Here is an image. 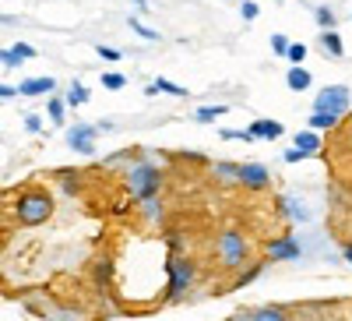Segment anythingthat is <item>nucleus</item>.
I'll return each mask as SVG.
<instances>
[{
	"label": "nucleus",
	"mask_w": 352,
	"mask_h": 321,
	"mask_svg": "<svg viewBox=\"0 0 352 321\" xmlns=\"http://www.w3.org/2000/svg\"><path fill=\"white\" fill-rule=\"evenodd\" d=\"M342 258H345L349 265H352V244H345V247H342Z\"/></svg>",
	"instance_id": "nucleus-39"
},
{
	"label": "nucleus",
	"mask_w": 352,
	"mask_h": 321,
	"mask_svg": "<svg viewBox=\"0 0 352 321\" xmlns=\"http://www.w3.org/2000/svg\"><path fill=\"white\" fill-rule=\"evenodd\" d=\"M215 251H219V261H222L226 269H240L243 261L250 258L247 240L240 237L236 229H226V233H219V244H215Z\"/></svg>",
	"instance_id": "nucleus-4"
},
{
	"label": "nucleus",
	"mask_w": 352,
	"mask_h": 321,
	"mask_svg": "<svg viewBox=\"0 0 352 321\" xmlns=\"http://www.w3.org/2000/svg\"><path fill=\"white\" fill-rule=\"evenodd\" d=\"M300 251H303V244H300V237H292V233L268 240V261H292V258H300Z\"/></svg>",
	"instance_id": "nucleus-7"
},
{
	"label": "nucleus",
	"mask_w": 352,
	"mask_h": 321,
	"mask_svg": "<svg viewBox=\"0 0 352 321\" xmlns=\"http://www.w3.org/2000/svg\"><path fill=\"white\" fill-rule=\"evenodd\" d=\"M247 131H250V138H268V141H272V138H282V134H285V127H282L278 121H254V124H250Z\"/></svg>",
	"instance_id": "nucleus-11"
},
{
	"label": "nucleus",
	"mask_w": 352,
	"mask_h": 321,
	"mask_svg": "<svg viewBox=\"0 0 352 321\" xmlns=\"http://www.w3.org/2000/svg\"><path fill=\"white\" fill-rule=\"evenodd\" d=\"M296 145H300V149H307L310 156H317V152H320V134H317L314 127H307V131L296 134Z\"/></svg>",
	"instance_id": "nucleus-16"
},
{
	"label": "nucleus",
	"mask_w": 352,
	"mask_h": 321,
	"mask_svg": "<svg viewBox=\"0 0 352 321\" xmlns=\"http://www.w3.org/2000/svg\"><path fill=\"white\" fill-rule=\"evenodd\" d=\"M56 81L53 78H28L21 81V96H53Z\"/></svg>",
	"instance_id": "nucleus-10"
},
{
	"label": "nucleus",
	"mask_w": 352,
	"mask_h": 321,
	"mask_svg": "<svg viewBox=\"0 0 352 321\" xmlns=\"http://www.w3.org/2000/svg\"><path fill=\"white\" fill-rule=\"evenodd\" d=\"M285 56H289V61H292V64H303V61H307V46H303V43H292Z\"/></svg>",
	"instance_id": "nucleus-31"
},
{
	"label": "nucleus",
	"mask_w": 352,
	"mask_h": 321,
	"mask_svg": "<svg viewBox=\"0 0 352 321\" xmlns=\"http://www.w3.org/2000/svg\"><path fill=\"white\" fill-rule=\"evenodd\" d=\"M314 18H317V25H320V28H335V14H331V8H317V11H314Z\"/></svg>",
	"instance_id": "nucleus-28"
},
{
	"label": "nucleus",
	"mask_w": 352,
	"mask_h": 321,
	"mask_svg": "<svg viewBox=\"0 0 352 321\" xmlns=\"http://www.w3.org/2000/svg\"><path fill=\"white\" fill-rule=\"evenodd\" d=\"M194 282V261L173 254L169 258V286H166V304H180Z\"/></svg>",
	"instance_id": "nucleus-3"
},
{
	"label": "nucleus",
	"mask_w": 352,
	"mask_h": 321,
	"mask_svg": "<svg viewBox=\"0 0 352 321\" xmlns=\"http://www.w3.org/2000/svg\"><path fill=\"white\" fill-rule=\"evenodd\" d=\"M99 131L102 127H96V124H74L67 131V145L74 152H81V156H96V134Z\"/></svg>",
	"instance_id": "nucleus-6"
},
{
	"label": "nucleus",
	"mask_w": 352,
	"mask_h": 321,
	"mask_svg": "<svg viewBox=\"0 0 352 321\" xmlns=\"http://www.w3.org/2000/svg\"><path fill=\"white\" fill-rule=\"evenodd\" d=\"M0 61H4V68H21V64H25V56H21L14 46H8L4 53H0Z\"/></svg>",
	"instance_id": "nucleus-25"
},
{
	"label": "nucleus",
	"mask_w": 352,
	"mask_h": 321,
	"mask_svg": "<svg viewBox=\"0 0 352 321\" xmlns=\"http://www.w3.org/2000/svg\"><path fill=\"white\" fill-rule=\"evenodd\" d=\"M222 113H229V110H226V106H197L194 121H197V124H212V121H219Z\"/></svg>",
	"instance_id": "nucleus-19"
},
{
	"label": "nucleus",
	"mask_w": 352,
	"mask_h": 321,
	"mask_svg": "<svg viewBox=\"0 0 352 321\" xmlns=\"http://www.w3.org/2000/svg\"><path fill=\"white\" fill-rule=\"evenodd\" d=\"M240 184L247 191H264L272 184V173H268V166H261V163H243L240 166Z\"/></svg>",
	"instance_id": "nucleus-8"
},
{
	"label": "nucleus",
	"mask_w": 352,
	"mask_h": 321,
	"mask_svg": "<svg viewBox=\"0 0 352 321\" xmlns=\"http://www.w3.org/2000/svg\"><path fill=\"white\" fill-rule=\"evenodd\" d=\"M310 81H314V78H310V71H307L303 64H292V71L285 74V85H289L292 92H307Z\"/></svg>",
	"instance_id": "nucleus-12"
},
{
	"label": "nucleus",
	"mask_w": 352,
	"mask_h": 321,
	"mask_svg": "<svg viewBox=\"0 0 352 321\" xmlns=\"http://www.w3.org/2000/svg\"><path fill=\"white\" fill-rule=\"evenodd\" d=\"M314 110L345 116V113H352V92L345 89V85H324V89L314 96Z\"/></svg>",
	"instance_id": "nucleus-5"
},
{
	"label": "nucleus",
	"mask_w": 352,
	"mask_h": 321,
	"mask_svg": "<svg viewBox=\"0 0 352 321\" xmlns=\"http://www.w3.org/2000/svg\"><path fill=\"white\" fill-rule=\"evenodd\" d=\"M56 180H60V191H64V194H78V191H81L78 169H60V173H56Z\"/></svg>",
	"instance_id": "nucleus-17"
},
{
	"label": "nucleus",
	"mask_w": 352,
	"mask_h": 321,
	"mask_svg": "<svg viewBox=\"0 0 352 321\" xmlns=\"http://www.w3.org/2000/svg\"><path fill=\"white\" fill-rule=\"evenodd\" d=\"M278 4H282V0H278Z\"/></svg>",
	"instance_id": "nucleus-40"
},
{
	"label": "nucleus",
	"mask_w": 352,
	"mask_h": 321,
	"mask_svg": "<svg viewBox=\"0 0 352 321\" xmlns=\"http://www.w3.org/2000/svg\"><path fill=\"white\" fill-rule=\"evenodd\" d=\"M21 89H11V85H4V89H0V99H14Z\"/></svg>",
	"instance_id": "nucleus-38"
},
{
	"label": "nucleus",
	"mask_w": 352,
	"mask_h": 321,
	"mask_svg": "<svg viewBox=\"0 0 352 321\" xmlns=\"http://www.w3.org/2000/svg\"><path fill=\"white\" fill-rule=\"evenodd\" d=\"M261 272H264V261H257V265H250L247 272H240V279H236V286H250V282H254V279H257Z\"/></svg>",
	"instance_id": "nucleus-26"
},
{
	"label": "nucleus",
	"mask_w": 352,
	"mask_h": 321,
	"mask_svg": "<svg viewBox=\"0 0 352 321\" xmlns=\"http://www.w3.org/2000/svg\"><path fill=\"white\" fill-rule=\"evenodd\" d=\"M307 156H310V152H307V149H300V145H292V149H285V152H282V159H285V163H303Z\"/></svg>",
	"instance_id": "nucleus-30"
},
{
	"label": "nucleus",
	"mask_w": 352,
	"mask_h": 321,
	"mask_svg": "<svg viewBox=\"0 0 352 321\" xmlns=\"http://www.w3.org/2000/svg\"><path fill=\"white\" fill-rule=\"evenodd\" d=\"M53 216V194L46 187H28L14 201V219L18 226H43Z\"/></svg>",
	"instance_id": "nucleus-1"
},
{
	"label": "nucleus",
	"mask_w": 352,
	"mask_h": 321,
	"mask_svg": "<svg viewBox=\"0 0 352 321\" xmlns=\"http://www.w3.org/2000/svg\"><path fill=\"white\" fill-rule=\"evenodd\" d=\"M159 187H162V169L155 163H134L127 169V194L134 201L159 198Z\"/></svg>",
	"instance_id": "nucleus-2"
},
{
	"label": "nucleus",
	"mask_w": 352,
	"mask_h": 321,
	"mask_svg": "<svg viewBox=\"0 0 352 321\" xmlns=\"http://www.w3.org/2000/svg\"><path fill=\"white\" fill-rule=\"evenodd\" d=\"M278 209H282V212H285V216H289L292 222H296V219L303 222V219H307V209L300 205V201H292L289 194H282V198H278Z\"/></svg>",
	"instance_id": "nucleus-15"
},
{
	"label": "nucleus",
	"mask_w": 352,
	"mask_h": 321,
	"mask_svg": "<svg viewBox=\"0 0 352 321\" xmlns=\"http://www.w3.org/2000/svg\"><path fill=\"white\" fill-rule=\"evenodd\" d=\"M96 53H99V56H102V61H109V64H116V61H120V56H124V53H120V50H113V46H99V50H96Z\"/></svg>",
	"instance_id": "nucleus-33"
},
{
	"label": "nucleus",
	"mask_w": 352,
	"mask_h": 321,
	"mask_svg": "<svg viewBox=\"0 0 352 321\" xmlns=\"http://www.w3.org/2000/svg\"><path fill=\"white\" fill-rule=\"evenodd\" d=\"M338 121H342V116L324 113V110H314V113H310V127H314V131H331Z\"/></svg>",
	"instance_id": "nucleus-14"
},
{
	"label": "nucleus",
	"mask_w": 352,
	"mask_h": 321,
	"mask_svg": "<svg viewBox=\"0 0 352 321\" xmlns=\"http://www.w3.org/2000/svg\"><path fill=\"white\" fill-rule=\"evenodd\" d=\"M14 50H18V53L25 56V61H32V56H36V50L28 46V43H14Z\"/></svg>",
	"instance_id": "nucleus-37"
},
{
	"label": "nucleus",
	"mask_w": 352,
	"mask_h": 321,
	"mask_svg": "<svg viewBox=\"0 0 352 321\" xmlns=\"http://www.w3.org/2000/svg\"><path fill=\"white\" fill-rule=\"evenodd\" d=\"M155 85H159V92H169V96H187V89L184 85H176V81H166V78H155Z\"/></svg>",
	"instance_id": "nucleus-24"
},
{
	"label": "nucleus",
	"mask_w": 352,
	"mask_h": 321,
	"mask_svg": "<svg viewBox=\"0 0 352 321\" xmlns=\"http://www.w3.org/2000/svg\"><path fill=\"white\" fill-rule=\"evenodd\" d=\"M212 173L219 180H226V184H240V166H232V163H215Z\"/></svg>",
	"instance_id": "nucleus-18"
},
{
	"label": "nucleus",
	"mask_w": 352,
	"mask_h": 321,
	"mask_svg": "<svg viewBox=\"0 0 352 321\" xmlns=\"http://www.w3.org/2000/svg\"><path fill=\"white\" fill-rule=\"evenodd\" d=\"M289 46H292V43H289L285 36H272V50H275V53H282V56H285V53H289Z\"/></svg>",
	"instance_id": "nucleus-36"
},
{
	"label": "nucleus",
	"mask_w": 352,
	"mask_h": 321,
	"mask_svg": "<svg viewBox=\"0 0 352 321\" xmlns=\"http://www.w3.org/2000/svg\"><path fill=\"white\" fill-rule=\"evenodd\" d=\"M138 205L144 209V216H148V219H159V216H162V205H159V198H144V201H138Z\"/></svg>",
	"instance_id": "nucleus-27"
},
{
	"label": "nucleus",
	"mask_w": 352,
	"mask_h": 321,
	"mask_svg": "<svg viewBox=\"0 0 352 321\" xmlns=\"http://www.w3.org/2000/svg\"><path fill=\"white\" fill-rule=\"evenodd\" d=\"M64 99H67V106H81V103L88 99V92L81 89V85H74V89H71V92H67Z\"/></svg>",
	"instance_id": "nucleus-32"
},
{
	"label": "nucleus",
	"mask_w": 352,
	"mask_h": 321,
	"mask_svg": "<svg viewBox=\"0 0 352 321\" xmlns=\"http://www.w3.org/2000/svg\"><path fill=\"white\" fill-rule=\"evenodd\" d=\"M99 81H102V89H109V92H120L124 85H127V78H124V74H116V71H106Z\"/></svg>",
	"instance_id": "nucleus-21"
},
{
	"label": "nucleus",
	"mask_w": 352,
	"mask_h": 321,
	"mask_svg": "<svg viewBox=\"0 0 352 321\" xmlns=\"http://www.w3.org/2000/svg\"><path fill=\"white\" fill-rule=\"evenodd\" d=\"M127 25H131V28H134V32H138V36H141V39H152V43H159V32H155V28H148V25H141V21H138V18H131V21H127Z\"/></svg>",
	"instance_id": "nucleus-23"
},
{
	"label": "nucleus",
	"mask_w": 352,
	"mask_h": 321,
	"mask_svg": "<svg viewBox=\"0 0 352 321\" xmlns=\"http://www.w3.org/2000/svg\"><path fill=\"white\" fill-rule=\"evenodd\" d=\"M240 14H243L247 21H254L261 11H257V4H254V0H243V4H240Z\"/></svg>",
	"instance_id": "nucleus-35"
},
{
	"label": "nucleus",
	"mask_w": 352,
	"mask_h": 321,
	"mask_svg": "<svg viewBox=\"0 0 352 321\" xmlns=\"http://www.w3.org/2000/svg\"><path fill=\"white\" fill-rule=\"evenodd\" d=\"M25 131H28V134H39V131H43V121H39L36 113H28V116H25Z\"/></svg>",
	"instance_id": "nucleus-34"
},
{
	"label": "nucleus",
	"mask_w": 352,
	"mask_h": 321,
	"mask_svg": "<svg viewBox=\"0 0 352 321\" xmlns=\"http://www.w3.org/2000/svg\"><path fill=\"white\" fill-rule=\"evenodd\" d=\"M96 286L102 289V293L109 289V261H106V258H102L99 265H96Z\"/></svg>",
	"instance_id": "nucleus-22"
},
{
	"label": "nucleus",
	"mask_w": 352,
	"mask_h": 321,
	"mask_svg": "<svg viewBox=\"0 0 352 321\" xmlns=\"http://www.w3.org/2000/svg\"><path fill=\"white\" fill-rule=\"evenodd\" d=\"M320 46H324V53L335 56V61L345 53V43H342V36L335 32V28H320Z\"/></svg>",
	"instance_id": "nucleus-13"
},
{
	"label": "nucleus",
	"mask_w": 352,
	"mask_h": 321,
	"mask_svg": "<svg viewBox=\"0 0 352 321\" xmlns=\"http://www.w3.org/2000/svg\"><path fill=\"white\" fill-rule=\"evenodd\" d=\"M46 110H50V121H53V124H64V116H67V99H56V96H50Z\"/></svg>",
	"instance_id": "nucleus-20"
},
{
	"label": "nucleus",
	"mask_w": 352,
	"mask_h": 321,
	"mask_svg": "<svg viewBox=\"0 0 352 321\" xmlns=\"http://www.w3.org/2000/svg\"><path fill=\"white\" fill-rule=\"evenodd\" d=\"M289 311L285 307H240L232 314V321H285Z\"/></svg>",
	"instance_id": "nucleus-9"
},
{
	"label": "nucleus",
	"mask_w": 352,
	"mask_h": 321,
	"mask_svg": "<svg viewBox=\"0 0 352 321\" xmlns=\"http://www.w3.org/2000/svg\"><path fill=\"white\" fill-rule=\"evenodd\" d=\"M219 138H226V141H254V138H250V131H232V127H222V131H219Z\"/></svg>",
	"instance_id": "nucleus-29"
}]
</instances>
